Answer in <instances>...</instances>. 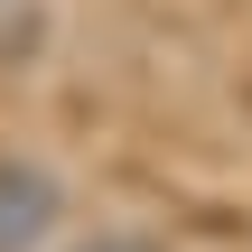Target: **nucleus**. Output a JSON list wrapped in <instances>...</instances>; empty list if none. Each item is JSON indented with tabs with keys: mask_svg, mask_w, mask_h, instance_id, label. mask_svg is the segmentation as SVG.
<instances>
[{
	"mask_svg": "<svg viewBox=\"0 0 252 252\" xmlns=\"http://www.w3.org/2000/svg\"><path fill=\"white\" fill-rule=\"evenodd\" d=\"M56 215H65V196L47 168H0V252H37L56 234Z\"/></svg>",
	"mask_w": 252,
	"mask_h": 252,
	"instance_id": "1",
	"label": "nucleus"
},
{
	"mask_svg": "<svg viewBox=\"0 0 252 252\" xmlns=\"http://www.w3.org/2000/svg\"><path fill=\"white\" fill-rule=\"evenodd\" d=\"M103 252H140V243H103Z\"/></svg>",
	"mask_w": 252,
	"mask_h": 252,
	"instance_id": "2",
	"label": "nucleus"
}]
</instances>
